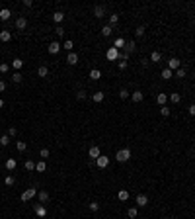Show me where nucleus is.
Returning a JSON list of instances; mask_svg holds the SVG:
<instances>
[{"label":"nucleus","instance_id":"obj_1","mask_svg":"<svg viewBox=\"0 0 195 219\" xmlns=\"http://www.w3.org/2000/svg\"><path fill=\"white\" fill-rule=\"evenodd\" d=\"M115 159H117L119 163H127V160L131 159V151H129V149H121V151H117Z\"/></svg>","mask_w":195,"mask_h":219},{"label":"nucleus","instance_id":"obj_2","mask_svg":"<svg viewBox=\"0 0 195 219\" xmlns=\"http://www.w3.org/2000/svg\"><path fill=\"white\" fill-rule=\"evenodd\" d=\"M168 69H170V71H178V69H181V61L180 59H178V57H174V59H170L168 61Z\"/></svg>","mask_w":195,"mask_h":219},{"label":"nucleus","instance_id":"obj_3","mask_svg":"<svg viewBox=\"0 0 195 219\" xmlns=\"http://www.w3.org/2000/svg\"><path fill=\"white\" fill-rule=\"evenodd\" d=\"M31 198H35V188H27L26 192L20 196V200H22V201H30Z\"/></svg>","mask_w":195,"mask_h":219},{"label":"nucleus","instance_id":"obj_4","mask_svg":"<svg viewBox=\"0 0 195 219\" xmlns=\"http://www.w3.org/2000/svg\"><path fill=\"white\" fill-rule=\"evenodd\" d=\"M105 57H107V61H117L119 59V51L115 47H109L107 53H105Z\"/></svg>","mask_w":195,"mask_h":219},{"label":"nucleus","instance_id":"obj_5","mask_svg":"<svg viewBox=\"0 0 195 219\" xmlns=\"http://www.w3.org/2000/svg\"><path fill=\"white\" fill-rule=\"evenodd\" d=\"M96 164H98V168H107V164H109V156L99 155L98 159H96Z\"/></svg>","mask_w":195,"mask_h":219},{"label":"nucleus","instance_id":"obj_6","mask_svg":"<svg viewBox=\"0 0 195 219\" xmlns=\"http://www.w3.org/2000/svg\"><path fill=\"white\" fill-rule=\"evenodd\" d=\"M47 51L51 53V55H57V53L61 51V45L57 43V41H51V43H49V47H47Z\"/></svg>","mask_w":195,"mask_h":219},{"label":"nucleus","instance_id":"obj_7","mask_svg":"<svg viewBox=\"0 0 195 219\" xmlns=\"http://www.w3.org/2000/svg\"><path fill=\"white\" fill-rule=\"evenodd\" d=\"M99 155H102V153H99V147H98V145L90 147V151H88V156H90V159H94V160H96Z\"/></svg>","mask_w":195,"mask_h":219},{"label":"nucleus","instance_id":"obj_8","mask_svg":"<svg viewBox=\"0 0 195 219\" xmlns=\"http://www.w3.org/2000/svg\"><path fill=\"white\" fill-rule=\"evenodd\" d=\"M16 27H18L20 31H22V30H26V27H27V20L24 18V16H20V18L16 20Z\"/></svg>","mask_w":195,"mask_h":219},{"label":"nucleus","instance_id":"obj_9","mask_svg":"<svg viewBox=\"0 0 195 219\" xmlns=\"http://www.w3.org/2000/svg\"><path fill=\"white\" fill-rule=\"evenodd\" d=\"M35 215L37 217H45V215H47V209H45L43 204H37L35 205Z\"/></svg>","mask_w":195,"mask_h":219},{"label":"nucleus","instance_id":"obj_10","mask_svg":"<svg viewBox=\"0 0 195 219\" xmlns=\"http://www.w3.org/2000/svg\"><path fill=\"white\" fill-rule=\"evenodd\" d=\"M146 204H148V198L144 196V194H139V196H137V205H139V208H144Z\"/></svg>","mask_w":195,"mask_h":219},{"label":"nucleus","instance_id":"obj_11","mask_svg":"<svg viewBox=\"0 0 195 219\" xmlns=\"http://www.w3.org/2000/svg\"><path fill=\"white\" fill-rule=\"evenodd\" d=\"M66 63L72 65V67H74V65H78V55H76V53H68V55H66Z\"/></svg>","mask_w":195,"mask_h":219},{"label":"nucleus","instance_id":"obj_12","mask_svg":"<svg viewBox=\"0 0 195 219\" xmlns=\"http://www.w3.org/2000/svg\"><path fill=\"white\" fill-rule=\"evenodd\" d=\"M10 16H12V12L8 10V8H2V10H0V20H2V22H8Z\"/></svg>","mask_w":195,"mask_h":219},{"label":"nucleus","instance_id":"obj_13","mask_svg":"<svg viewBox=\"0 0 195 219\" xmlns=\"http://www.w3.org/2000/svg\"><path fill=\"white\" fill-rule=\"evenodd\" d=\"M143 98H144V94L140 92V90H135V92L131 94V100L133 102H143Z\"/></svg>","mask_w":195,"mask_h":219},{"label":"nucleus","instance_id":"obj_14","mask_svg":"<svg viewBox=\"0 0 195 219\" xmlns=\"http://www.w3.org/2000/svg\"><path fill=\"white\" fill-rule=\"evenodd\" d=\"M12 39V34L8 30H4V31H0V41H2V43H8V41Z\"/></svg>","mask_w":195,"mask_h":219},{"label":"nucleus","instance_id":"obj_15","mask_svg":"<svg viewBox=\"0 0 195 219\" xmlns=\"http://www.w3.org/2000/svg\"><path fill=\"white\" fill-rule=\"evenodd\" d=\"M125 49H127V53H133V51L137 49V41H135V39H129V41L125 43Z\"/></svg>","mask_w":195,"mask_h":219},{"label":"nucleus","instance_id":"obj_16","mask_svg":"<svg viewBox=\"0 0 195 219\" xmlns=\"http://www.w3.org/2000/svg\"><path fill=\"white\" fill-rule=\"evenodd\" d=\"M103 14H105V8H103V6H96V8H94V16H96L98 20L103 18Z\"/></svg>","mask_w":195,"mask_h":219},{"label":"nucleus","instance_id":"obj_17","mask_svg":"<svg viewBox=\"0 0 195 219\" xmlns=\"http://www.w3.org/2000/svg\"><path fill=\"white\" fill-rule=\"evenodd\" d=\"M111 34H113V27H111L109 24H107V26H103V27H102V35H103V37H109Z\"/></svg>","mask_w":195,"mask_h":219},{"label":"nucleus","instance_id":"obj_18","mask_svg":"<svg viewBox=\"0 0 195 219\" xmlns=\"http://www.w3.org/2000/svg\"><path fill=\"white\" fill-rule=\"evenodd\" d=\"M156 102H158V106L162 108V106H166V102H168V96H166V94H158V96H156Z\"/></svg>","mask_w":195,"mask_h":219},{"label":"nucleus","instance_id":"obj_19","mask_svg":"<svg viewBox=\"0 0 195 219\" xmlns=\"http://www.w3.org/2000/svg\"><path fill=\"white\" fill-rule=\"evenodd\" d=\"M90 78H92V80L102 78V71H99V69H92V71H90Z\"/></svg>","mask_w":195,"mask_h":219},{"label":"nucleus","instance_id":"obj_20","mask_svg":"<svg viewBox=\"0 0 195 219\" xmlns=\"http://www.w3.org/2000/svg\"><path fill=\"white\" fill-rule=\"evenodd\" d=\"M125 43H127V41L123 39V37H117V39H115V43H113V47H115V49L119 51L121 47H125Z\"/></svg>","mask_w":195,"mask_h":219},{"label":"nucleus","instance_id":"obj_21","mask_svg":"<svg viewBox=\"0 0 195 219\" xmlns=\"http://www.w3.org/2000/svg\"><path fill=\"white\" fill-rule=\"evenodd\" d=\"M168 100L174 102V104H180V102H181V96L178 92H174V94H170V96H168Z\"/></svg>","mask_w":195,"mask_h":219},{"label":"nucleus","instance_id":"obj_22","mask_svg":"<svg viewBox=\"0 0 195 219\" xmlns=\"http://www.w3.org/2000/svg\"><path fill=\"white\" fill-rule=\"evenodd\" d=\"M160 59H162L160 51H152L150 53V61H152V63H160Z\"/></svg>","mask_w":195,"mask_h":219},{"label":"nucleus","instance_id":"obj_23","mask_svg":"<svg viewBox=\"0 0 195 219\" xmlns=\"http://www.w3.org/2000/svg\"><path fill=\"white\" fill-rule=\"evenodd\" d=\"M35 170H37V172H45V170H47V164H45V160L35 163Z\"/></svg>","mask_w":195,"mask_h":219},{"label":"nucleus","instance_id":"obj_24","mask_svg":"<svg viewBox=\"0 0 195 219\" xmlns=\"http://www.w3.org/2000/svg\"><path fill=\"white\" fill-rule=\"evenodd\" d=\"M37 74H39L41 78H45V76H47V74H49V69L45 67V65H41V67L37 69Z\"/></svg>","mask_w":195,"mask_h":219},{"label":"nucleus","instance_id":"obj_25","mask_svg":"<svg viewBox=\"0 0 195 219\" xmlns=\"http://www.w3.org/2000/svg\"><path fill=\"white\" fill-rule=\"evenodd\" d=\"M16 149H18L20 153L27 151V143H26V141H16Z\"/></svg>","mask_w":195,"mask_h":219},{"label":"nucleus","instance_id":"obj_26","mask_svg":"<svg viewBox=\"0 0 195 219\" xmlns=\"http://www.w3.org/2000/svg\"><path fill=\"white\" fill-rule=\"evenodd\" d=\"M117 198H119L121 201H127V200H129V192H127V190H119Z\"/></svg>","mask_w":195,"mask_h":219},{"label":"nucleus","instance_id":"obj_27","mask_svg":"<svg viewBox=\"0 0 195 219\" xmlns=\"http://www.w3.org/2000/svg\"><path fill=\"white\" fill-rule=\"evenodd\" d=\"M103 98H105V96H103V92H96V94H92V100L96 102V104H99V102H103Z\"/></svg>","mask_w":195,"mask_h":219},{"label":"nucleus","instance_id":"obj_28","mask_svg":"<svg viewBox=\"0 0 195 219\" xmlns=\"http://www.w3.org/2000/svg\"><path fill=\"white\" fill-rule=\"evenodd\" d=\"M39 156H41V160H47L49 156H51V151H49V149H41V151H39Z\"/></svg>","mask_w":195,"mask_h":219},{"label":"nucleus","instance_id":"obj_29","mask_svg":"<svg viewBox=\"0 0 195 219\" xmlns=\"http://www.w3.org/2000/svg\"><path fill=\"white\" fill-rule=\"evenodd\" d=\"M53 20H55V22L57 24H61V22H63V20H64V14H63V12H55V14H53Z\"/></svg>","mask_w":195,"mask_h":219},{"label":"nucleus","instance_id":"obj_30","mask_svg":"<svg viewBox=\"0 0 195 219\" xmlns=\"http://www.w3.org/2000/svg\"><path fill=\"white\" fill-rule=\"evenodd\" d=\"M12 67H14V69H16V71H18V72H20V69H22V67H24V61H22V59H14V61H12Z\"/></svg>","mask_w":195,"mask_h":219},{"label":"nucleus","instance_id":"obj_31","mask_svg":"<svg viewBox=\"0 0 195 219\" xmlns=\"http://www.w3.org/2000/svg\"><path fill=\"white\" fill-rule=\"evenodd\" d=\"M16 168V159H8L6 160V170H14Z\"/></svg>","mask_w":195,"mask_h":219},{"label":"nucleus","instance_id":"obj_32","mask_svg":"<svg viewBox=\"0 0 195 219\" xmlns=\"http://www.w3.org/2000/svg\"><path fill=\"white\" fill-rule=\"evenodd\" d=\"M39 201H41V204H47V201H49V194L45 192V190H43V192H39Z\"/></svg>","mask_w":195,"mask_h":219},{"label":"nucleus","instance_id":"obj_33","mask_svg":"<svg viewBox=\"0 0 195 219\" xmlns=\"http://www.w3.org/2000/svg\"><path fill=\"white\" fill-rule=\"evenodd\" d=\"M172 76H174V72L170 71V69H164V71H162V78H164V80H170Z\"/></svg>","mask_w":195,"mask_h":219},{"label":"nucleus","instance_id":"obj_34","mask_svg":"<svg viewBox=\"0 0 195 219\" xmlns=\"http://www.w3.org/2000/svg\"><path fill=\"white\" fill-rule=\"evenodd\" d=\"M22 72H14L12 74V82H16V84H20V82H22Z\"/></svg>","mask_w":195,"mask_h":219},{"label":"nucleus","instance_id":"obj_35","mask_svg":"<svg viewBox=\"0 0 195 219\" xmlns=\"http://www.w3.org/2000/svg\"><path fill=\"white\" fill-rule=\"evenodd\" d=\"M0 145L8 147V145H10V137H8V135H2V137H0Z\"/></svg>","mask_w":195,"mask_h":219},{"label":"nucleus","instance_id":"obj_36","mask_svg":"<svg viewBox=\"0 0 195 219\" xmlns=\"http://www.w3.org/2000/svg\"><path fill=\"white\" fill-rule=\"evenodd\" d=\"M24 166H26V170H35V163H33V160H26Z\"/></svg>","mask_w":195,"mask_h":219},{"label":"nucleus","instance_id":"obj_37","mask_svg":"<svg viewBox=\"0 0 195 219\" xmlns=\"http://www.w3.org/2000/svg\"><path fill=\"white\" fill-rule=\"evenodd\" d=\"M117 22H119V16H117V14H111V16H109V26L113 27Z\"/></svg>","mask_w":195,"mask_h":219},{"label":"nucleus","instance_id":"obj_38","mask_svg":"<svg viewBox=\"0 0 195 219\" xmlns=\"http://www.w3.org/2000/svg\"><path fill=\"white\" fill-rule=\"evenodd\" d=\"M119 98H121V100H127V98H129V90L121 88V90H119Z\"/></svg>","mask_w":195,"mask_h":219},{"label":"nucleus","instance_id":"obj_39","mask_svg":"<svg viewBox=\"0 0 195 219\" xmlns=\"http://www.w3.org/2000/svg\"><path fill=\"white\" fill-rule=\"evenodd\" d=\"M137 213H139V211H137V208H129V209H127V215H129L131 219H135Z\"/></svg>","mask_w":195,"mask_h":219},{"label":"nucleus","instance_id":"obj_40","mask_svg":"<svg viewBox=\"0 0 195 219\" xmlns=\"http://www.w3.org/2000/svg\"><path fill=\"white\" fill-rule=\"evenodd\" d=\"M135 35L137 37H143L144 35V26H139V27H137V30H135Z\"/></svg>","mask_w":195,"mask_h":219},{"label":"nucleus","instance_id":"obj_41","mask_svg":"<svg viewBox=\"0 0 195 219\" xmlns=\"http://www.w3.org/2000/svg\"><path fill=\"white\" fill-rule=\"evenodd\" d=\"M160 115H164V118H168V115H170V108H168V106H162V108H160Z\"/></svg>","mask_w":195,"mask_h":219},{"label":"nucleus","instance_id":"obj_42","mask_svg":"<svg viewBox=\"0 0 195 219\" xmlns=\"http://www.w3.org/2000/svg\"><path fill=\"white\" fill-rule=\"evenodd\" d=\"M63 47L66 49V51H72V47H74V43H72V41H70V39H66V41H64V45H63Z\"/></svg>","mask_w":195,"mask_h":219},{"label":"nucleus","instance_id":"obj_43","mask_svg":"<svg viewBox=\"0 0 195 219\" xmlns=\"http://www.w3.org/2000/svg\"><path fill=\"white\" fill-rule=\"evenodd\" d=\"M4 184L6 186H14V176H4Z\"/></svg>","mask_w":195,"mask_h":219},{"label":"nucleus","instance_id":"obj_44","mask_svg":"<svg viewBox=\"0 0 195 219\" xmlns=\"http://www.w3.org/2000/svg\"><path fill=\"white\" fill-rule=\"evenodd\" d=\"M55 34L59 35V37H63V35H64V27H63V26H57V27H55Z\"/></svg>","mask_w":195,"mask_h":219},{"label":"nucleus","instance_id":"obj_45","mask_svg":"<svg viewBox=\"0 0 195 219\" xmlns=\"http://www.w3.org/2000/svg\"><path fill=\"white\" fill-rule=\"evenodd\" d=\"M8 71H10V65H6V63H2V65H0V72H2V74H6Z\"/></svg>","mask_w":195,"mask_h":219},{"label":"nucleus","instance_id":"obj_46","mask_svg":"<svg viewBox=\"0 0 195 219\" xmlns=\"http://www.w3.org/2000/svg\"><path fill=\"white\" fill-rule=\"evenodd\" d=\"M88 208L92 209V211H98V209H99V204H98V201H90V205H88Z\"/></svg>","mask_w":195,"mask_h":219},{"label":"nucleus","instance_id":"obj_47","mask_svg":"<svg viewBox=\"0 0 195 219\" xmlns=\"http://www.w3.org/2000/svg\"><path fill=\"white\" fill-rule=\"evenodd\" d=\"M76 100H86V92H84V90L76 92Z\"/></svg>","mask_w":195,"mask_h":219},{"label":"nucleus","instance_id":"obj_48","mask_svg":"<svg viewBox=\"0 0 195 219\" xmlns=\"http://www.w3.org/2000/svg\"><path fill=\"white\" fill-rule=\"evenodd\" d=\"M176 76L178 78H184L185 76V69H178V71H176Z\"/></svg>","mask_w":195,"mask_h":219},{"label":"nucleus","instance_id":"obj_49","mask_svg":"<svg viewBox=\"0 0 195 219\" xmlns=\"http://www.w3.org/2000/svg\"><path fill=\"white\" fill-rule=\"evenodd\" d=\"M16 133H18L16 127H10V129H8V137H16Z\"/></svg>","mask_w":195,"mask_h":219},{"label":"nucleus","instance_id":"obj_50","mask_svg":"<svg viewBox=\"0 0 195 219\" xmlns=\"http://www.w3.org/2000/svg\"><path fill=\"white\" fill-rule=\"evenodd\" d=\"M119 69H121V71H125V69H127V61H121V59H119Z\"/></svg>","mask_w":195,"mask_h":219},{"label":"nucleus","instance_id":"obj_51","mask_svg":"<svg viewBox=\"0 0 195 219\" xmlns=\"http://www.w3.org/2000/svg\"><path fill=\"white\" fill-rule=\"evenodd\" d=\"M187 111H189V115H193V118H195V104H191V106H189V108H187Z\"/></svg>","mask_w":195,"mask_h":219},{"label":"nucleus","instance_id":"obj_52","mask_svg":"<svg viewBox=\"0 0 195 219\" xmlns=\"http://www.w3.org/2000/svg\"><path fill=\"white\" fill-rule=\"evenodd\" d=\"M4 90H6V82L0 80V92H4Z\"/></svg>","mask_w":195,"mask_h":219},{"label":"nucleus","instance_id":"obj_53","mask_svg":"<svg viewBox=\"0 0 195 219\" xmlns=\"http://www.w3.org/2000/svg\"><path fill=\"white\" fill-rule=\"evenodd\" d=\"M0 108H4V100H2V98H0Z\"/></svg>","mask_w":195,"mask_h":219},{"label":"nucleus","instance_id":"obj_54","mask_svg":"<svg viewBox=\"0 0 195 219\" xmlns=\"http://www.w3.org/2000/svg\"><path fill=\"white\" fill-rule=\"evenodd\" d=\"M193 78H195V72H193Z\"/></svg>","mask_w":195,"mask_h":219},{"label":"nucleus","instance_id":"obj_55","mask_svg":"<svg viewBox=\"0 0 195 219\" xmlns=\"http://www.w3.org/2000/svg\"><path fill=\"white\" fill-rule=\"evenodd\" d=\"M0 10H2V6H0Z\"/></svg>","mask_w":195,"mask_h":219}]
</instances>
